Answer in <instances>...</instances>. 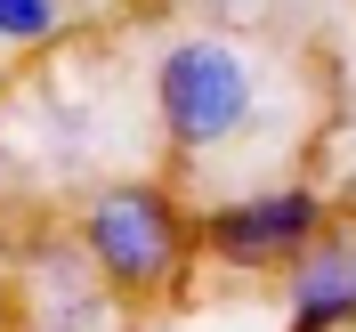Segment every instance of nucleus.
<instances>
[{"label": "nucleus", "mask_w": 356, "mask_h": 332, "mask_svg": "<svg viewBox=\"0 0 356 332\" xmlns=\"http://www.w3.org/2000/svg\"><path fill=\"white\" fill-rule=\"evenodd\" d=\"M73 251L89 260V276L113 292V300H162V292L186 284V260H195V219L178 187L146 171L97 178L73 211Z\"/></svg>", "instance_id": "f03ea898"}, {"label": "nucleus", "mask_w": 356, "mask_h": 332, "mask_svg": "<svg viewBox=\"0 0 356 332\" xmlns=\"http://www.w3.org/2000/svg\"><path fill=\"white\" fill-rule=\"evenodd\" d=\"M0 332H24V308H17V284L0 276Z\"/></svg>", "instance_id": "423d86ee"}, {"label": "nucleus", "mask_w": 356, "mask_h": 332, "mask_svg": "<svg viewBox=\"0 0 356 332\" xmlns=\"http://www.w3.org/2000/svg\"><path fill=\"white\" fill-rule=\"evenodd\" d=\"M65 33V0H0V49H41Z\"/></svg>", "instance_id": "39448f33"}, {"label": "nucleus", "mask_w": 356, "mask_h": 332, "mask_svg": "<svg viewBox=\"0 0 356 332\" xmlns=\"http://www.w3.org/2000/svg\"><path fill=\"white\" fill-rule=\"evenodd\" d=\"M332 203L308 178H259V187H227L195 219V251L227 276H284L300 251L324 235Z\"/></svg>", "instance_id": "7ed1b4c3"}, {"label": "nucleus", "mask_w": 356, "mask_h": 332, "mask_svg": "<svg viewBox=\"0 0 356 332\" xmlns=\"http://www.w3.org/2000/svg\"><path fill=\"white\" fill-rule=\"evenodd\" d=\"M284 332H356V219H324L284 267Z\"/></svg>", "instance_id": "20e7f679"}, {"label": "nucleus", "mask_w": 356, "mask_h": 332, "mask_svg": "<svg viewBox=\"0 0 356 332\" xmlns=\"http://www.w3.org/2000/svg\"><path fill=\"white\" fill-rule=\"evenodd\" d=\"M146 106H154V138L186 171H219V162L251 155L267 138L275 65H267V49H251L243 33L195 24V33L162 41L154 73H146Z\"/></svg>", "instance_id": "f257e3e1"}]
</instances>
